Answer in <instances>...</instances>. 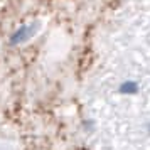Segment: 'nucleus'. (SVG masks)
<instances>
[{"label": "nucleus", "mask_w": 150, "mask_h": 150, "mask_svg": "<svg viewBox=\"0 0 150 150\" xmlns=\"http://www.w3.org/2000/svg\"><path fill=\"white\" fill-rule=\"evenodd\" d=\"M149 135H150V122H149Z\"/></svg>", "instance_id": "2"}, {"label": "nucleus", "mask_w": 150, "mask_h": 150, "mask_svg": "<svg viewBox=\"0 0 150 150\" xmlns=\"http://www.w3.org/2000/svg\"><path fill=\"white\" fill-rule=\"evenodd\" d=\"M120 91H122L123 95H135L137 91H138V84L135 81H125V83H122Z\"/></svg>", "instance_id": "1"}]
</instances>
